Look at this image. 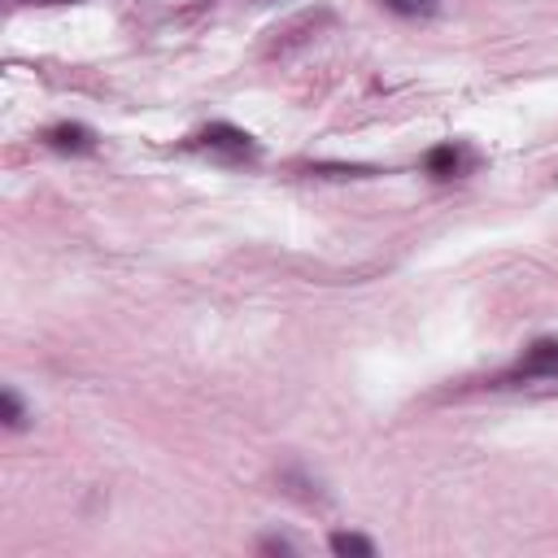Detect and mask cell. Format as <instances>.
<instances>
[{
    "label": "cell",
    "instance_id": "cell-1",
    "mask_svg": "<svg viewBox=\"0 0 558 558\" xmlns=\"http://www.w3.org/2000/svg\"><path fill=\"white\" fill-rule=\"evenodd\" d=\"M201 148H209V153H222V157H253L257 153V140L248 135V131H240V126H231V122H209L201 135Z\"/></svg>",
    "mask_w": 558,
    "mask_h": 558
},
{
    "label": "cell",
    "instance_id": "cell-2",
    "mask_svg": "<svg viewBox=\"0 0 558 558\" xmlns=\"http://www.w3.org/2000/svg\"><path fill=\"white\" fill-rule=\"evenodd\" d=\"M510 379H558V340H536L519 366L510 371Z\"/></svg>",
    "mask_w": 558,
    "mask_h": 558
},
{
    "label": "cell",
    "instance_id": "cell-3",
    "mask_svg": "<svg viewBox=\"0 0 558 558\" xmlns=\"http://www.w3.org/2000/svg\"><path fill=\"white\" fill-rule=\"evenodd\" d=\"M44 140H48L52 148H61V153H87V148L96 144V135H92L87 126H78V122H57Z\"/></svg>",
    "mask_w": 558,
    "mask_h": 558
},
{
    "label": "cell",
    "instance_id": "cell-4",
    "mask_svg": "<svg viewBox=\"0 0 558 558\" xmlns=\"http://www.w3.org/2000/svg\"><path fill=\"white\" fill-rule=\"evenodd\" d=\"M462 148L458 144H436L427 157H423V166H427V174H436V179H453L458 170H462Z\"/></svg>",
    "mask_w": 558,
    "mask_h": 558
},
{
    "label": "cell",
    "instance_id": "cell-5",
    "mask_svg": "<svg viewBox=\"0 0 558 558\" xmlns=\"http://www.w3.org/2000/svg\"><path fill=\"white\" fill-rule=\"evenodd\" d=\"M327 545H331V554H340V558H371V554H375V541L362 536V532H331Z\"/></svg>",
    "mask_w": 558,
    "mask_h": 558
},
{
    "label": "cell",
    "instance_id": "cell-6",
    "mask_svg": "<svg viewBox=\"0 0 558 558\" xmlns=\"http://www.w3.org/2000/svg\"><path fill=\"white\" fill-rule=\"evenodd\" d=\"M0 418H4V427H26V418H31V410H26V401L17 397V388H4L0 392Z\"/></svg>",
    "mask_w": 558,
    "mask_h": 558
},
{
    "label": "cell",
    "instance_id": "cell-7",
    "mask_svg": "<svg viewBox=\"0 0 558 558\" xmlns=\"http://www.w3.org/2000/svg\"><path fill=\"white\" fill-rule=\"evenodd\" d=\"M392 13H401V17H423V13H432L436 9V0H384Z\"/></svg>",
    "mask_w": 558,
    "mask_h": 558
}]
</instances>
